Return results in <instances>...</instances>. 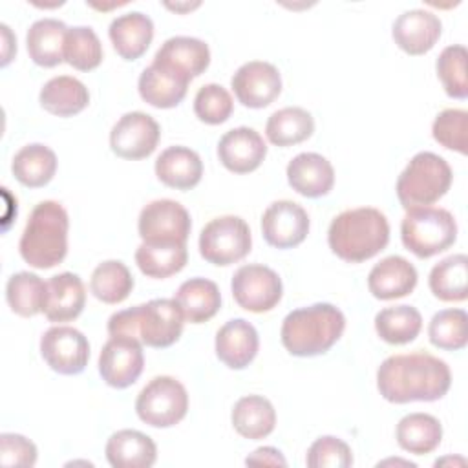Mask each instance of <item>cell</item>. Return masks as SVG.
I'll list each match as a JSON object with an SVG mask.
<instances>
[{
	"label": "cell",
	"instance_id": "obj_37",
	"mask_svg": "<svg viewBox=\"0 0 468 468\" xmlns=\"http://www.w3.org/2000/svg\"><path fill=\"white\" fill-rule=\"evenodd\" d=\"M420 327L422 316L413 305H393L375 314L377 335L388 344H408L417 338Z\"/></svg>",
	"mask_w": 468,
	"mask_h": 468
},
{
	"label": "cell",
	"instance_id": "obj_11",
	"mask_svg": "<svg viewBox=\"0 0 468 468\" xmlns=\"http://www.w3.org/2000/svg\"><path fill=\"white\" fill-rule=\"evenodd\" d=\"M137 229L146 243H186L192 221L179 201L155 199L143 207Z\"/></svg>",
	"mask_w": 468,
	"mask_h": 468
},
{
	"label": "cell",
	"instance_id": "obj_40",
	"mask_svg": "<svg viewBox=\"0 0 468 468\" xmlns=\"http://www.w3.org/2000/svg\"><path fill=\"white\" fill-rule=\"evenodd\" d=\"M64 60L80 71H91L102 62V44L90 26L68 27Z\"/></svg>",
	"mask_w": 468,
	"mask_h": 468
},
{
	"label": "cell",
	"instance_id": "obj_4",
	"mask_svg": "<svg viewBox=\"0 0 468 468\" xmlns=\"http://www.w3.org/2000/svg\"><path fill=\"white\" fill-rule=\"evenodd\" d=\"M344 313L333 303L318 302L291 311L282 324V344L294 356L325 353L344 333Z\"/></svg>",
	"mask_w": 468,
	"mask_h": 468
},
{
	"label": "cell",
	"instance_id": "obj_29",
	"mask_svg": "<svg viewBox=\"0 0 468 468\" xmlns=\"http://www.w3.org/2000/svg\"><path fill=\"white\" fill-rule=\"evenodd\" d=\"M66 24L57 18H40L31 24L26 35L29 58L42 66L53 68L64 60Z\"/></svg>",
	"mask_w": 468,
	"mask_h": 468
},
{
	"label": "cell",
	"instance_id": "obj_35",
	"mask_svg": "<svg viewBox=\"0 0 468 468\" xmlns=\"http://www.w3.org/2000/svg\"><path fill=\"white\" fill-rule=\"evenodd\" d=\"M468 258L466 254H452L430 271V291L442 302H463L468 296Z\"/></svg>",
	"mask_w": 468,
	"mask_h": 468
},
{
	"label": "cell",
	"instance_id": "obj_34",
	"mask_svg": "<svg viewBox=\"0 0 468 468\" xmlns=\"http://www.w3.org/2000/svg\"><path fill=\"white\" fill-rule=\"evenodd\" d=\"M188 260L186 243H146L135 250V263L150 278H168L179 272Z\"/></svg>",
	"mask_w": 468,
	"mask_h": 468
},
{
	"label": "cell",
	"instance_id": "obj_20",
	"mask_svg": "<svg viewBox=\"0 0 468 468\" xmlns=\"http://www.w3.org/2000/svg\"><path fill=\"white\" fill-rule=\"evenodd\" d=\"M287 181L305 197H322L335 185L333 165L320 154L302 152L287 165Z\"/></svg>",
	"mask_w": 468,
	"mask_h": 468
},
{
	"label": "cell",
	"instance_id": "obj_9",
	"mask_svg": "<svg viewBox=\"0 0 468 468\" xmlns=\"http://www.w3.org/2000/svg\"><path fill=\"white\" fill-rule=\"evenodd\" d=\"M252 238L247 221L239 216L210 219L199 234V252L214 265H230L250 252Z\"/></svg>",
	"mask_w": 468,
	"mask_h": 468
},
{
	"label": "cell",
	"instance_id": "obj_45",
	"mask_svg": "<svg viewBox=\"0 0 468 468\" xmlns=\"http://www.w3.org/2000/svg\"><path fill=\"white\" fill-rule=\"evenodd\" d=\"M305 461L311 468H347L353 464V453L342 439L324 435L309 446Z\"/></svg>",
	"mask_w": 468,
	"mask_h": 468
},
{
	"label": "cell",
	"instance_id": "obj_44",
	"mask_svg": "<svg viewBox=\"0 0 468 468\" xmlns=\"http://www.w3.org/2000/svg\"><path fill=\"white\" fill-rule=\"evenodd\" d=\"M234 102L227 88L221 84L210 82L197 90L194 97V113L199 121L207 124H221L232 113Z\"/></svg>",
	"mask_w": 468,
	"mask_h": 468
},
{
	"label": "cell",
	"instance_id": "obj_21",
	"mask_svg": "<svg viewBox=\"0 0 468 468\" xmlns=\"http://www.w3.org/2000/svg\"><path fill=\"white\" fill-rule=\"evenodd\" d=\"M154 62L188 79L201 75L210 64L208 46L194 37H172L161 44Z\"/></svg>",
	"mask_w": 468,
	"mask_h": 468
},
{
	"label": "cell",
	"instance_id": "obj_22",
	"mask_svg": "<svg viewBox=\"0 0 468 468\" xmlns=\"http://www.w3.org/2000/svg\"><path fill=\"white\" fill-rule=\"evenodd\" d=\"M86 303L82 280L73 272H60L49 278L42 313L49 322L75 320Z\"/></svg>",
	"mask_w": 468,
	"mask_h": 468
},
{
	"label": "cell",
	"instance_id": "obj_13",
	"mask_svg": "<svg viewBox=\"0 0 468 468\" xmlns=\"http://www.w3.org/2000/svg\"><path fill=\"white\" fill-rule=\"evenodd\" d=\"M143 366L144 356L141 342L132 336H110L99 355V373L102 380L117 389L132 386L143 373Z\"/></svg>",
	"mask_w": 468,
	"mask_h": 468
},
{
	"label": "cell",
	"instance_id": "obj_36",
	"mask_svg": "<svg viewBox=\"0 0 468 468\" xmlns=\"http://www.w3.org/2000/svg\"><path fill=\"white\" fill-rule=\"evenodd\" d=\"M314 132L313 115L298 106L276 110L265 124L267 139L276 146H291L309 139Z\"/></svg>",
	"mask_w": 468,
	"mask_h": 468
},
{
	"label": "cell",
	"instance_id": "obj_26",
	"mask_svg": "<svg viewBox=\"0 0 468 468\" xmlns=\"http://www.w3.org/2000/svg\"><path fill=\"white\" fill-rule=\"evenodd\" d=\"M157 179L177 190L194 188L203 176L201 157L186 146H168L155 159Z\"/></svg>",
	"mask_w": 468,
	"mask_h": 468
},
{
	"label": "cell",
	"instance_id": "obj_5",
	"mask_svg": "<svg viewBox=\"0 0 468 468\" xmlns=\"http://www.w3.org/2000/svg\"><path fill=\"white\" fill-rule=\"evenodd\" d=\"M68 229L69 219L66 208L51 199L40 201L31 210L20 236V256L35 269L58 265L68 252Z\"/></svg>",
	"mask_w": 468,
	"mask_h": 468
},
{
	"label": "cell",
	"instance_id": "obj_32",
	"mask_svg": "<svg viewBox=\"0 0 468 468\" xmlns=\"http://www.w3.org/2000/svg\"><path fill=\"white\" fill-rule=\"evenodd\" d=\"M11 170L18 183L29 188H38L53 179L57 172V155L49 146L33 143L15 154Z\"/></svg>",
	"mask_w": 468,
	"mask_h": 468
},
{
	"label": "cell",
	"instance_id": "obj_23",
	"mask_svg": "<svg viewBox=\"0 0 468 468\" xmlns=\"http://www.w3.org/2000/svg\"><path fill=\"white\" fill-rule=\"evenodd\" d=\"M192 79L172 71L165 66L152 62L139 75V95L144 102L155 108H174L177 106L188 90Z\"/></svg>",
	"mask_w": 468,
	"mask_h": 468
},
{
	"label": "cell",
	"instance_id": "obj_39",
	"mask_svg": "<svg viewBox=\"0 0 468 468\" xmlns=\"http://www.w3.org/2000/svg\"><path fill=\"white\" fill-rule=\"evenodd\" d=\"M48 283L37 274L22 271L13 274L5 285V298L13 313L20 316H35L42 311Z\"/></svg>",
	"mask_w": 468,
	"mask_h": 468
},
{
	"label": "cell",
	"instance_id": "obj_17",
	"mask_svg": "<svg viewBox=\"0 0 468 468\" xmlns=\"http://www.w3.org/2000/svg\"><path fill=\"white\" fill-rule=\"evenodd\" d=\"M267 155L263 137L249 126L232 128L223 133L218 143V157L221 165L234 174L256 170Z\"/></svg>",
	"mask_w": 468,
	"mask_h": 468
},
{
	"label": "cell",
	"instance_id": "obj_41",
	"mask_svg": "<svg viewBox=\"0 0 468 468\" xmlns=\"http://www.w3.org/2000/svg\"><path fill=\"white\" fill-rule=\"evenodd\" d=\"M430 342L446 351L463 349L468 342V316L464 309H442L435 313L428 325Z\"/></svg>",
	"mask_w": 468,
	"mask_h": 468
},
{
	"label": "cell",
	"instance_id": "obj_3",
	"mask_svg": "<svg viewBox=\"0 0 468 468\" xmlns=\"http://www.w3.org/2000/svg\"><path fill=\"white\" fill-rule=\"evenodd\" d=\"M183 324L185 318L176 300L155 298L113 313L108 320V333L110 336H132L150 347H168L179 340Z\"/></svg>",
	"mask_w": 468,
	"mask_h": 468
},
{
	"label": "cell",
	"instance_id": "obj_19",
	"mask_svg": "<svg viewBox=\"0 0 468 468\" xmlns=\"http://www.w3.org/2000/svg\"><path fill=\"white\" fill-rule=\"evenodd\" d=\"M258 331L245 318L229 320L216 333V355L230 369L247 367L258 353Z\"/></svg>",
	"mask_w": 468,
	"mask_h": 468
},
{
	"label": "cell",
	"instance_id": "obj_28",
	"mask_svg": "<svg viewBox=\"0 0 468 468\" xmlns=\"http://www.w3.org/2000/svg\"><path fill=\"white\" fill-rule=\"evenodd\" d=\"M183 318L190 324H203L210 320L221 307V294L218 285L207 278H190L183 282L174 296Z\"/></svg>",
	"mask_w": 468,
	"mask_h": 468
},
{
	"label": "cell",
	"instance_id": "obj_24",
	"mask_svg": "<svg viewBox=\"0 0 468 468\" xmlns=\"http://www.w3.org/2000/svg\"><path fill=\"white\" fill-rule=\"evenodd\" d=\"M417 285L415 267L402 256H388L373 265L367 276L369 292L378 300H395L410 294Z\"/></svg>",
	"mask_w": 468,
	"mask_h": 468
},
{
	"label": "cell",
	"instance_id": "obj_7",
	"mask_svg": "<svg viewBox=\"0 0 468 468\" xmlns=\"http://www.w3.org/2000/svg\"><path fill=\"white\" fill-rule=\"evenodd\" d=\"M400 238L404 247L417 258H430L453 245L457 223L446 208H408L400 223Z\"/></svg>",
	"mask_w": 468,
	"mask_h": 468
},
{
	"label": "cell",
	"instance_id": "obj_25",
	"mask_svg": "<svg viewBox=\"0 0 468 468\" xmlns=\"http://www.w3.org/2000/svg\"><path fill=\"white\" fill-rule=\"evenodd\" d=\"M115 51L124 60L139 58L154 38V22L141 11H130L112 20L108 29Z\"/></svg>",
	"mask_w": 468,
	"mask_h": 468
},
{
	"label": "cell",
	"instance_id": "obj_18",
	"mask_svg": "<svg viewBox=\"0 0 468 468\" xmlns=\"http://www.w3.org/2000/svg\"><path fill=\"white\" fill-rule=\"evenodd\" d=\"M442 31L441 18L428 9H410L393 22V40L408 55H424L439 40Z\"/></svg>",
	"mask_w": 468,
	"mask_h": 468
},
{
	"label": "cell",
	"instance_id": "obj_15",
	"mask_svg": "<svg viewBox=\"0 0 468 468\" xmlns=\"http://www.w3.org/2000/svg\"><path fill=\"white\" fill-rule=\"evenodd\" d=\"M238 101L247 108H265L282 91V77L274 64L250 60L241 64L230 79Z\"/></svg>",
	"mask_w": 468,
	"mask_h": 468
},
{
	"label": "cell",
	"instance_id": "obj_12",
	"mask_svg": "<svg viewBox=\"0 0 468 468\" xmlns=\"http://www.w3.org/2000/svg\"><path fill=\"white\" fill-rule=\"evenodd\" d=\"M40 355L60 375L84 371L90 358L88 338L75 327L53 325L40 338Z\"/></svg>",
	"mask_w": 468,
	"mask_h": 468
},
{
	"label": "cell",
	"instance_id": "obj_46",
	"mask_svg": "<svg viewBox=\"0 0 468 468\" xmlns=\"http://www.w3.org/2000/svg\"><path fill=\"white\" fill-rule=\"evenodd\" d=\"M0 463L2 466L29 468L37 463V446L18 433L0 435Z\"/></svg>",
	"mask_w": 468,
	"mask_h": 468
},
{
	"label": "cell",
	"instance_id": "obj_27",
	"mask_svg": "<svg viewBox=\"0 0 468 468\" xmlns=\"http://www.w3.org/2000/svg\"><path fill=\"white\" fill-rule=\"evenodd\" d=\"M106 459L113 468H148L157 459V448L143 431L119 430L106 442Z\"/></svg>",
	"mask_w": 468,
	"mask_h": 468
},
{
	"label": "cell",
	"instance_id": "obj_6",
	"mask_svg": "<svg viewBox=\"0 0 468 468\" xmlns=\"http://www.w3.org/2000/svg\"><path fill=\"white\" fill-rule=\"evenodd\" d=\"M452 177V168L444 157L433 152H419L397 179V197L406 210L430 207L448 192Z\"/></svg>",
	"mask_w": 468,
	"mask_h": 468
},
{
	"label": "cell",
	"instance_id": "obj_38",
	"mask_svg": "<svg viewBox=\"0 0 468 468\" xmlns=\"http://www.w3.org/2000/svg\"><path fill=\"white\" fill-rule=\"evenodd\" d=\"M133 289V276L130 269L119 260L99 263L90 280V291L104 303H121Z\"/></svg>",
	"mask_w": 468,
	"mask_h": 468
},
{
	"label": "cell",
	"instance_id": "obj_42",
	"mask_svg": "<svg viewBox=\"0 0 468 468\" xmlns=\"http://www.w3.org/2000/svg\"><path fill=\"white\" fill-rule=\"evenodd\" d=\"M466 58L468 55L463 44L446 46L437 57V77L441 79L444 91L453 99L468 97Z\"/></svg>",
	"mask_w": 468,
	"mask_h": 468
},
{
	"label": "cell",
	"instance_id": "obj_16",
	"mask_svg": "<svg viewBox=\"0 0 468 468\" xmlns=\"http://www.w3.org/2000/svg\"><path fill=\"white\" fill-rule=\"evenodd\" d=\"M307 232L309 216L305 208L294 201H274L261 216V234L265 241L276 249H291L300 245Z\"/></svg>",
	"mask_w": 468,
	"mask_h": 468
},
{
	"label": "cell",
	"instance_id": "obj_10",
	"mask_svg": "<svg viewBox=\"0 0 468 468\" xmlns=\"http://www.w3.org/2000/svg\"><path fill=\"white\" fill-rule=\"evenodd\" d=\"M232 296L239 307L250 313H265L282 300L283 285L280 276L267 265H241L230 282Z\"/></svg>",
	"mask_w": 468,
	"mask_h": 468
},
{
	"label": "cell",
	"instance_id": "obj_2",
	"mask_svg": "<svg viewBox=\"0 0 468 468\" xmlns=\"http://www.w3.org/2000/svg\"><path fill=\"white\" fill-rule=\"evenodd\" d=\"M331 250L349 263L378 254L389 241L388 218L373 207H358L333 218L327 232Z\"/></svg>",
	"mask_w": 468,
	"mask_h": 468
},
{
	"label": "cell",
	"instance_id": "obj_47",
	"mask_svg": "<svg viewBox=\"0 0 468 468\" xmlns=\"http://www.w3.org/2000/svg\"><path fill=\"white\" fill-rule=\"evenodd\" d=\"M247 464H269V466H287L285 457L282 455L280 450L272 448V446H263L254 450L247 459Z\"/></svg>",
	"mask_w": 468,
	"mask_h": 468
},
{
	"label": "cell",
	"instance_id": "obj_33",
	"mask_svg": "<svg viewBox=\"0 0 468 468\" xmlns=\"http://www.w3.org/2000/svg\"><path fill=\"white\" fill-rule=\"evenodd\" d=\"M442 439V426L439 419L430 413H410L397 424V442L402 450L424 455L433 452Z\"/></svg>",
	"mask_w": 468,
	"mask_h": 468
},
{
	"label": "cell",
	"instance_id": "obj_31",
	"mask_svg": "<svg viewBox=\"0 0 468 468\" xmlns=\"http://www.w3.org/2000/svg\"><path fill=\"white\" fill-rule=\"evenodd\" d=\"M232 426L245 439H263L276 424V411L269 399L261 395L241 397L232 408Z\"/></svg>",
	"mask_w": 468,
	"mask_h": 468
},
{
	"label": "cell",
	"instance_id": "obj_14",
	"mask_svg": "<svg viewBox=\"0 0 468 468\" xmlns=\"http://www.w3.org/2000/svg\"><path fill=\"white\" fill-rule=\"evenodd\" d=\"M159 124L144 112L124 113L110 132L112 152L122 159L148 157L159 143Z\"/></svg>",
	"mask_w": 468,
	"mask_h": 468
},
{
	"label": "cell",
	"instance_id": "obj_30",
	"mask_svg": "<svg viewBox=\"0 0 468 468\" xmlns=\"http://www.w3.org/2000/svg\"><path fill=\"white\" fill-rule=\"evenodd\" d=\"M38 99L46 112L58 117H71L88 106L90 91L79 79L58 75L42 86Z\"/></svg>",
	"mask_w": 468,
	"mask_h": 468
},
{
	"label": "cell",
	"instance_id": "obj_1",
	"mask_svg": "<svg viewBox=\"0 0 468 468\" xmlns=\"http://www.w3.org/2000/svg\"><path fill=\"white\" fill-rule=\"evenodd\" d=\"M452 373L444 360L426 351L391 355L377 369V388L388 402H431L446 395Z\"/></svg>",
	"mask_w": 468,
	"mask_h": 468
},
{
	"label": "cell",
	"instance_id": "obj_43",
	"mask_svg": "<svg viewBox=\"0 0 468 468\" xmlns=\"http://www.w3.org/2000/svg\"><path fill=\"white\" fill-rule=\"evenodd\" d=\"M433 139L448 150L466 154L468 148V112L459 108L442 110L431 124Z\"/></svg>",
	"mask_w": 468,
	"mask_h": 468
},
{
	"label": "cell",
	"instance_id": "obj_8",
	"mask_svg": "<svg viewBox=\"0 0 468 468\" xmlns=\"http://www.w3.org/2000/svg\"><path fill=\"white\" fill-rule=\"evenodd\" d=\"M188 410L185 386L174 377H154L137 395L135 411L143 422L154 428L176 426Z\"/></svg>",
	"mask_w": 468,
	"mask_h": 468
}]
</instances>
